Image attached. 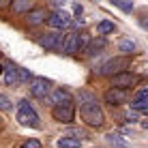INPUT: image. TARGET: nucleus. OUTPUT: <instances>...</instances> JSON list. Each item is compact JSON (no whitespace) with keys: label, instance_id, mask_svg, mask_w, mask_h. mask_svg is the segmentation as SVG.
Wrapping results in <instances>:
<instances>
[{"label":"nucleus","instance_id":"obj_1","mask_svg":"<svg viewBox=\"0 0 148 148\" xmlns=\"http://www.w3.org/2000/svg\"><path fill=\"white\" fill-rule=\"evenodd\" d=\"M79 114H82V120H84L88 127H103V122H105L103 110H101V105L97 103V99H95V101H86V103H82Z\"/></svg>","mask_w":148,"mask_h":148},{"label":"nucleus","instance_id":"obj_2","mask_svg":"<svg viewBox=\"0 0 148 148\" xmlns=\"http://www.w3.org/2000/svg\"><path fill=\"white\" fill-rule=\"evenodd\" d=\"M129 67H131V60L127 58V56H118V58L108 60V62L101 67L99 73H101V75H105V77H114V75L125 73V69H129Z\"/></svg>","mask_w":148,"mask_h":148},{"label":"nucleus","instance_id":"obj_3","mask_svg":"<svg viewBox=\"0 0 148 148\" xmlns=\"http://www.w3.org/2000/svg\"><path fill=\"white\" fill-rule=\"evenodd\" d=\"M17 120L22 122L24 127H39V116L26 99H22L19 105H17Z\"/></svg>","mask_w":148,"mask_h":148},{"label":"nucleus","instance_id":"obj_4","mask_svg":"<svg viewBox=\"0 0 148 148\" xmlns=\"http://www.w3.org/2000/svg\"><path fill=\"white\" fill-rule=\"evenodd\" d=\"M52 116H54V120L69 125V122H73V118H75V108L73 105H54Z\"/></svg>","mask_w":148,"mask_h":148},{"label":"nucleus","instance_id":"obj_5","mask_svg":"<svg viewBox=\"0 0 148 148\" xmlns=\"http://www.w3.org/2000/svg\"><path fill=\"white\" fill-rule=\"evenodd\" d=\"M64 34H45V37H41L39 39V45L41 47H45V49H62L64 47Z\"/></svg>","mask_w":148,"mask_h":148},{"label":"nucleus","instance_id":"obj_6","mask_svg":"<svg viewBox=\"0 0 148 148\" xmlns=\"http://www.w3.org/2000/svg\"><path fill=\"white\" fill-rule=\"evenodd\" d=\"M131 108H133L135 112H146V114H148V86L140 88L133 95V99H131Z\"/></svg>","mask_w":148,"mask_h":148},{"label":"nucleus","instance_id":"obj_7","mask_svg":"<svg viewBox=\"0 0 148 148\" xmlns=\"http://www.w3.org/2000/svg\"><path fill=\"white\" fill-rule=\"evenodd\" d=\"M30 92H32V97H37V99H45L47 92H49V82L43 79V77H34L30 82Z\"/></svg>","mask_w":148,"mask_h":148},{"label":"nucleus","instance_id":"obj_8","mask_svg":"<svg viewBox=\"0 0 148 148\" xmlns=\"http://www.w3.org/2000/svg\"><path fill=\"white\" fill-rule=\"evenodd\" d=\"M135 82L137 77L135 75H131V73H120V75H114L112 77V88H120V90H127V88H131V86H135Z\"/></svg>","mask_w":148,"mask_h":148},{"label":"nucleus","instance_id":"obj_9","mask_svg":"<svg viewBox=\"0 0 148 148\" xmlns=\"http://www.w3.org/2000/svg\"><path fill=\"white\" fill-rule=\"evenodd\" d=\"M69 24H71V19H69V15L67 13H52L47 17V26L49 28H54V30H62V28H69Z\"/></svg>","mask_w":148,"mask_h":148},{"label":"nucleus","instance_id":"obj_10","mask_svg":"<svg viewBox=\"0 0 148 148\" xmlns=\"http://www.w3.org/2000/svg\"><path fill=\"white\" fill-rule=\"evenodd\" d=\"M105 101H108L110 105H122L129 101V95H127V90H120V88H110L108 92H105Z\"/></svg>","mask_w":148,"mask_h":148},{"label":"nucleus","instance_id":"obj_11","mask_svg":"<svg viewBox=\"0 0 148 148\" xmlns=\"http://www.w3.org/2000/svg\"><path fill=\"white\" fill-rule=\"evenodd\" d=\"M64 54H77L79 52V32H69L67 39H64Z\"/></svg>","mask_w":148,"mask_h":148},{"label":"nucleus","instance_id":"obj_12","mask_svg":"<svg viewBox=\"0 0 148 148\" xmlns=\"http://www.w3.org/2000/svg\"><path fill=\"white\" fill-rule=\"evenodd\" d=\"M49 99H52V103H56V105H73V97L62 88H56Z\"/></svg>","mask_w":148,"mask_h":148},{"label":"nucleus","instance_id":"obj_13","mask_svg":"<svg viewBox=\"0 0 148 148\" xmlns=\"http://www.w3.org/2000/svg\"><path fill=\"white\" fill-rule=\"evenodd\" d=\"M45 17H47L45 9H32V11L26 15V22H28V26H37V24L45 22Z\"/></svg>","mask_w":148,"mask_h":148},{"label":"nucleus","instance_id":"obj_14","mask_svg":"<svg viewBox=\"0 0 148 148\" xmlns=\"http://www.w3.org/2000/svg\"><path fill=\"white\" fill-rule=\"evenodd\" d=\"M4 82H7V86H17L19 84L17 67H15V64H7V67H4Z\"/></svg>","mask_w":148,"mask_h":148},{"label":"nucleus","instance_id":"obj_15","mask_svg":"<svg viewBox=\"0 0 148 148\" xmlns=\"http://www.w3.org/2000/svg\"><path fill=\"white\" fill-rule=\"evenodd\" d=\"M11 11L13 13H30L32 11V2L30 0H15V2L11 4Z\"/></svg>","mask_w":148,"mask_h":148},{"label":"nucleus","instance_id":"obj_16","mask_svg":"<svg viewBox=\"0 0 148 148\" xmlns=\"http://www.w3.org/2000/svg\"><path fill=\"white\" fill-rule=\"evenodd\" d=\"M114 22H108V19H103V22H99L97 24V34H101V37H103V34H110V32H114Z\"/></svg>","mask_w":148,"mask_h":148},{"label":"nucleus","instance_id":"obj_17","mask_svg":"<svg viewBox=\"0 0 148 148\" xmlns=\"http://www.w3.org/2000/svg\"><path fill=\"white\" fill-rule=\"evenodd\" d=\"M58 148H79V140L77 137H60Z\"/></svg>","mask_w":148,"mask_h":148},{"label":"nucleus","instance_id":"obj_18","mask_svg":"<svg viewBox=\"0 0 148 148\" xmlns=\"http://www.w3.org/2000/svg\"><path fill=\"white\" fill-rule=\"evenodd\" d=\"M118 47H120V52H125V54H131V52H135V43H133L131 39H120Z\"/></svg>","mask_w":148,"mask_h":148},{"label":"nucleus","instance_id":"obj_19","mask_svg":"<svg viewBox=\"0 0 148 148\" xmlns=\"http://www.w3.org/2000/svg\"><path fill=\"white\" fill-rule=\"evenodd\" d=\"M108 142L112 146H116V148H127L129 144H127V140H120V135H116V133H110L108 135Z\"/></svg>","mask_w":148,"mask_h":148},{"label":"nucleus","instance_id":"obj_20","mask_svg":"<svg viewBox=\"0 0 148 148\" xmlns=\"http://www.w3.org/2000/svg\"><path fill=\"white\" fill-rule=\"evenodd\" d=\"M103 47H105V39H99V41H92L86 52L88 54H99V49H103Z\"/></svg>","mask_w":148,"mask_h":148},{"label":"nucleus","instance_id":"obj_21","mask_svg":"<svg viewBox=\"0 0 148 148\" xmlns=\"http://www.w3.org/2000/svg\"><path fill=\"white\" fill-rule=\"evenodd\" d=\"M17 77H19V82H28V79H34L32 75H30V71H28V69H19V67H17Z\"/></svg>","mask_w":148,"mask_h":148},{"label":"nucleus","instance_id":"obj_22","mask_svg":"<svg viewBox=\"0 0 148 148\" xmlns=\"http://www.w3.org/2000/svg\"><path fill=\"white\" fill-rule=\"evenodd\" d=\"M114 7L122 9V11H131V9H133V2H120V0H114Z\"/></svg>","mask_w":148,"mask_h":148},{"label":"nucleus","instance_id":"obj_23","mask_svg":"<svg viewBox=\"0 0 148 148\" xmlns=\"http://www.w3.org/2000/svg\"><path fill=\"white\" fill-rule=\"evenodd\" d=\"M22 148H41V142L39 140H28V142H24Z\"/></svg>","mask_w":148,"mask_h":148},{"label":"nucleus","instance_id":"obj_24","mask_svg":"<svg viewBox=\"0 0 148 148\" xmlns=\"http://www.w3.org/2000/svg\"><path fill=\"white\" fill-rule=\"evenodd\" d=\"M0 110H11V101L2 95H0Z\"/></svg>","mask_w":148,"mask_h":148},{"label":"nucleus","instance_id":"obj_25","mask_svg":"<svg viewBox=\"0 0 148 148\" xmlns=\"http://www.w3.org/2000/svg\"><path fill=\"white\" fill-rule=\"evenodd\" d=\"M82 11H84V9H82V4H73V13H75V15H82Z\"/></svg>","mask_w":148,"mask_h":148},{"label":"nucleus","instance_id":"obj_26","mask_svg":"<svg viewBox=\"0 0 148 148\" xmlns=\"http://www.w3.org/2000/svg\"><path fill=\"white\" fill-rule=\"evenodd\" d=\"M0 73H4V67H2V64H0Z\"/></svg>","mask_w":148,"mask_h":148},{"label":"nucleus","instance_id":"obj_27","mask_svg":"<svg viewBox=\"0 0 148 148\" xmlns=\"http://www.w3.org/2000/svg\"><path fill=\"white\" fill-rule=\"evenodd\" d=\"M0 129H2V118H0Z\"/></svg>","mask_w":148,"mask_h":148}]
</instances>
